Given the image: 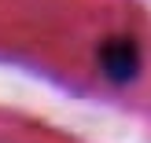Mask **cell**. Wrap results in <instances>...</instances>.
<instances>
[{
	"label": "cell",
	"mask_w": 151,
	"mask_h": 143,
	"mask_svg": "<svg viewBox=\"0 0 151 143\" xmlns=\"http://www.w3.org/2000/svg\"><path fill=\"white\" fill-rule=\"evenodd\" d=\"M92 63H96V73L107 88L129 92L147 73V48L133 29H111V33L100 37Z\"/></svg>",
	"instance_id": "obj_1"
}]
</instances>
